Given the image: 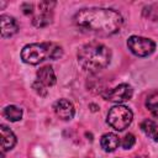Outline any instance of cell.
I'll return each instance as SVG.
<instances>
[{"label": "cell", "instance_id": "cell-12", "mask_svg": "<svg viewBox=\"0 0 158 158\" xmlns=\"http://www.w3.org/2000/svg\"><path fill=\"white\" fill-rule=\"evenodd\" d=\"M120 144V139L115 133H105L101 136L100 146L105 152H114Z\"/></svg>", "mask_w": 158, "mask_h": 158}, {"label": "cell", "instance_id": "cell-11", "mask_svg": "<svg viewBox=\"0 0 158 158\" xmlns=\"http://www.w3.org/2000/svg\"><path fill=\"white\" fill-rule=\"evenodd\" d=\"M37 80L44 86H52L56 84V74L51 65H43L37 70Z\"/></svg>", "mask_w": 158, "mask_h": 158}, {"label": "cell", "instance_id": "cell-7", "mask_svg": "<svg viewBox=\"0 0 158 158\" xmlns=\"http://www.w3.org/2000/svg\"><path fill=\"white\" fill-rule=\"evenodd\" d=\"M132 94H133V90L128 84H120L114 89L109 90L106 94H102V96L109 101L121 104L130 100L132 98Z\"/></svg>", "mask_w": 158, "mask_h": 158}, {"label": "cell", "instance_id": "cell-13", "mask_svg": "<svg viewBox=\"0 0 158 158\" xmlns=\"http://www.w3.org/2000/svg\"><path fill=\"white\" fill-rule=\"evenodd\" d=\"M141 130L144 132L147 137L153 139L154 142H158V125L152 120H143L141 122Z\"/></svg>", "mask_w": 158, "mask_h": 158}, {"label": "cell", "instance_id": "cell-1", "mask_svg": "<svg viewBox=\"0 0 158 158\" xmlns=\"http://www.w3.org/2000/svg\"><path fill=\"white\" fill-rule=\"evenodd\" d=\"M74 23L81 31L110 36L118 32L123 23V19L112 9L90 7L79 10L74 16Z\"/></svg>", "mask_w": 158, "mask_h": 158}, {"label": "cell", "instance_id": "cell-14", "mask_svg": "<svg viewBox=\"0 0 158 158\" xmlns=\"http://www.w3.org/2000/svg\"><path fill=\"white\" fill-rule=\"evenodd\" d=\"M2 114L11 122H16V121L21 120V117H22V110L20 107H17V106H14V105L6 106L4 109V111H2Z\"/></svg>", "mask_w": 158, "mask_h": 158}, {"label": "cell", "instance_id": "cell-2", "mask_svg": "<svg viewBox=\"0 0 158 158\" xmlns=\"http://www.w3.org/2000/svg\"><path fill=\"white\" fill-rule=\"evenodd\" d=\"M111 60V51L102 43L90 42L81 46L78 51L79 65L90 73H95L109 65Z\"/></svg>", "mask_w": 158, "mask_h": 158}, {"label": "cell", "instance_id": "cell-15", "mask_svg": "<svg viewBox=\"0 0 158 158\" xmlns=\"http://www.w3.org/2000/svg\"><path fill=\"white\" fill-rule=\"evenodd\" d=\"M146 106L152 112V115L158 117V94L151 95L146 101Z\"/></svg>", "mask_w": 158, "mask_h": 158}, {"label": "cell", "instance_id": "cell-10", "mask_svg": "<svg viewBox=\"0 0 158 158\" xmlns=\"http://www.w3.org/2000/svg\"><path fill=\"white\" fill-rule=\"evenodd\" d=\"M0 133H1V153H5L6 151L12 149L14 146L16 144V136L6 125H0Z\"/></svg>", "mask_w": 158, "mask_h": 158}, {"label": "cell", "instance_id": "cell-17", "mask_svg": "<svg viewBox=\"0 0 158 158\" xmlns=\"http://www.w3.org/2000/svg\"><path fill=\"white\" fill-rule=\"evenodd\" d=\"M32 88H33L35 91H36L38 95H41V96H44V95L47 94V89H46V86H44L42 83H40L38 80H36V81L32 84Z\"/></svg>", "mask_w": 158, "mask_h": 158}, {"label": "cell", "instance_id": "cell-16", "mask_svg": "<svg viewBox=\"0 0 158 158\" xmlns=\"http://www.w3.org/2000/svg\"><path fill=\"white\" fill-rule=\"evenodd\" d=\"M135 142H136L135 136H133L132 133H127V135L123 136V138H122V141H121L120 143H121V146H122L123 149H130V148L133 147Z\"/></svg>", "mask_w": 158, "mask_h": 158}, {"label": "cell", "instance_id": "cell-6", "mask_svg": "<svg viewBox=\"0 0 158 158\" xmlns=\"http://www.w3.org/2000/svg\"><path fill=\"white\" fill-rule=\"evenodd\" d=\"M56 2L52 1H41L38 2V10H33L32 12V23L36 27H44L52 22L53 19V7Z\"/></svg>", "mask_w": 158, "mask_h": 158}, {"label": "cell", "instance_id": "cell-5", "mask_svg": "<svg viewBox=\"0 0 158 158\" xmlns=\"http://www.w3.org/2000/svg\"><path fill=\"white\" fill-rule=\"evenodd\" d=\"M127 47L133 54L138 57H146L154 52L156 43L151 38H146L141 36H131L127 40Z\"/></svg>", "mask_w": 158, "mask_h": 158}, {"label": "cell", "instance_id": "cell-4", "mask_svg": "<svg viewBox=\"0 0 158 158\" xmlns=\"http://www.w3.org/2000/svg\"><path fill=\"white\" fill-rule=\"evenodd\" d=\"M133 118L132 111L125 105L112 106L107 114V123L116 131H123L127 128Z\"/></svg>", "mask_w": 158, "mask_h": 158}, {"label": "cell", "instance_id": "cell-9", "mask_svg": "<svg viewBox=\"0 0 158 158\" xmlns=\"http://www.w3.org/2000/svg\"><path fill=\"white\" fill-rule=\"evenodd\" d=\"M0 23H1V37L2 38L11 37L19 31L17 21L10 15H1Z\"/></svg>", "mask_w": 158, "mask_h": 158}, {"label": "cell", "instance_id": "cell-8", "mask_svg": "<svg viewBox=\"0 0 158 158\" xmlns=\"http://www.w3.org/2000/svg\"><path fill=\"white\" fill-rule=\"evenodd\" d=\"M53 110L56 112V115L60 118V120H64V121H68V120H72L74 114H75V110H74V106L73 104L67 100V99H59L54 102L53 105Z\"/></svg>", "mask_w": 158, "mask_h": 158}, {"label": "cell", "instance_id": "cell-3", "mask_svg": "<svg viewBox=\"0 0 158 158\" xmlns=\"http://www.w3.org/2000/svg\"><path fill=\"white\" fill-rule=\"evenodd\" d=\"M63 49L60 46L51 42L43 43H31L26 44L21 51V59L27 64H38L47 58L57 59L62 57Z\"/></svg>", "mask_w": 158, "mask_h": 158}]
</instances>
